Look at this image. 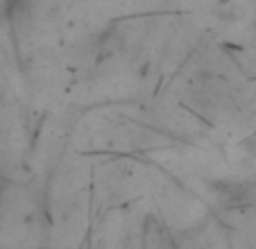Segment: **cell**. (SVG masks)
<instances>
[{"mask_svg": "<svg viewBox=\"0 0 256 249\" xmlns=\"http://www.w3.org/2000/svg\"><path fill=\"white\" fill-rule=\"evenodd\" d=\"M252 30H254V32H256V18H254V23H252Z\"/></svg>", "mask_w": 256, "mask_h": 249, "instance_id": "obj_1", "label": "cell"}]
</instances>
